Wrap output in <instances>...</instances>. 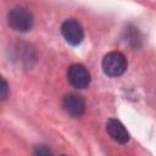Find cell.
<instances>
[{
    "label": "cell",
    "mask_w": 156,
    "mask_h": 156,
    "mask_svg": "<svg viewBox=\"0 0 156 156\" xmlns=\"http://www.w3.org/2000/svg\"><path fill=\"white\" fill-rule=\"evenodd\" d=\"M7 23L16 32H28L33 27V15L24 6H15L7 13Z\"/></svg>",
    "instance_id": "6da1fadb"
},
{
    "label": "cell",
    "mask_w": 156,
    "mask_h": 156,
    "mask_svg": "<svg viewBox=\"0 0 156 156\" xmlns=\"http://www.w3.org/2000/svg\"><path fill=\"white\" fill-rule=\"evenodd\" d=\"M127 66L128 63L126 56L118 51H111L106 54L101 62L102 71L108 77H118L123 74L127 69Z\"/></svg>",
    "instance_id": "7a4b0ae2"
},
{
    "label": "cell",
    "mask_w": 156,
    "mask_h": 156,
    "mask_svg": "<svg viewBox=\"0 0 156 156\" xmlns=\"http://www.w3.org/2000/svg\"><path fill=\"white\" fill-rule=\"evenodd\" d=\"M61 32H62V35H63L65 40L69 45L77 46L83 41V38H84L83 27L74 18L66 20L61 26Z\"/></svg>",
    "instance_id": "3957f363"
},
{
    "label": "cell",
    "mask_w": 156,
    "mask_h": 156,
    "mask_svg": "<svg viewBox=\"0 0 156 156\" xmlns=\"http://www.w3.org/2000/svg\"><path fill=\"white\" fill-rule=\"evenodd\" d=\"M67 77H68V82L71 83V85H73L77 89L88 88V85L90 84V79H91L88 68L82 63L72 65L68 68Z\"/></svg>",
    "instance_id": "277c9868"
},
{
    "label": "cell",
    "mask_w": 156,
    "mask_h": 156,
    "mask_svg": "<svg viewBox=\"0 0 156 156\" xmlns=\"http://www.w3.org/2000/svg\"><path fill=\"white\" fill-rule=\"evenodd\" d=\"M62 107L68 115H71L73 117H79L84 113L85 101L80 95L71 93V94L65 95V98L62 100Z\"/></svg>",
    "instance_id": "5b68a950"
},
{
    "label": "cell",
    "mask_w": 156,
    "mask_h": 156,
    "mask_svg": "<svg viewBox=\"0 0 156 156\" xmlns=\"http://www.w3.org/2000/svg\"><path fill=\"white\" fill-rule=\"evenodd\" d=\"M106 132L111 136L112 140H115L118 144H126L129 140V133L126 129V127L116 118H110L106 122Z\"/></svg>",
    "instance_id": "8992f818"
},
{
    "label": "cell",
    "mask_w": 156,
    "mask_h": 156,
    "mask_svg": "<svg viewBox=\"0 0 156 156\" xmlns=\"http://www.w3.org/2000/svg\"><path fill=\"white\" fill-rule=\"evenodd\" d=\"M33 156H54L51 149L46 145H37L33 151Z\"/></svg>",
    "instance_id": "52a82bcc"
},
{
    "label": "cell",
    "mask_w": 156,
    "mask_h": 156,
    "mask_svg": "<svg viewBox=\"0 0 156 156\" xmlns=\"http://www.w3.org/2000/svg\"><path fill=\"white\" fill-rule=\"evenodd\" d=\"M9 95V85L7 82L0 76V100L6 99Z\"/></svg>",
    "instance_id": "ba28073f"
},
{
    "label": "cell",
    "mask_w": 156,
    "mask_h": 156,
    "mask_svg": "<svg viewBox=\"0 0 156 156\" xmlns=\"http://www.w3.org/2000/svg\"><path fill=\"white\" fill-rule=\"evenodd\" d=\"M61 156H67V155H61Z\"/></svg>",
    "instance_id": "9c48e42d"
}]
</instances>
